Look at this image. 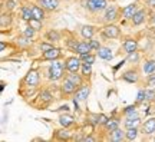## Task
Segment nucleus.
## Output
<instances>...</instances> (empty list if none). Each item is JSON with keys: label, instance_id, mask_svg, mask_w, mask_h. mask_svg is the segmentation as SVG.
I'll use <instances>...</instances> for the list:
<instances>
[{"label": "nucleus", "instance_id": "obj_1", "mask_svg": "<svg viewBox=\"0 0 155 142\" xmlns=\"http://www.w3.org/2000/svg\"><path fill=\"white\" fill-rule=\"evenodd\" d=\"M65 62H61L59 59L52 60L50 66L48 68V72H46V78L49 79L50 82H58V81H62L63 79V75H65Z\"/></svg>", "mask_w": 155, "mask_h": 142}, {"label": "nucleus", "instance_id": "obj_2", "mask_svg": "<svg viewBox=\"0 0 155 142\" xmlns=\"http://www.w3.org/2000/svg\"><path fill=\"white\" fill-rule=\"evenodd\" d=\"M102 22L105 23H114L119 19V9L116 5H108L105 10L102 12Z\"/></svg>", "mask_w": 155, "mask_h": 142}, {"label": "nucleus", "instance_id": "obj_3", "mask_svg": "<svg viewBox=\"0 0 155 142\" xmlns=\"http://www.w3.org/2000/svg\"><path fill=\"white\" fill-rule=\"evenodd\" d=\"M106 7H108V0H89L86 10L92 15H98L102 13Z\"/></svg>", "mask_w": 155, "mask_h": 142}, {"label": "nucleus", "instance_id": "obj_4", "mask_svg": "<svg viewBox=\"0 0 155 142\" xmlns=\"http://www.w3.org/2000/svg\"><path fill=\"white\" fill-rule=\"evenodd\" d=\"M102 36L106 39H118L121 36V29L114 23H106L102 29Z\"/></svg>", "mask_w": 155, "mask_h": 142}, {"label": "nucleus", "instance_id": "obj_5", "mask_svg": "<svg viewBox=\"0 0 155 142\" xmlns=\"http://www.w3.org/2000/svg\"><path fill=\"white\" fill-rule=\"evenodd\" d=\"M66 72H79L82 68V59L79 56H69L65 59Z\"/></svg>", "mask_w": 155, "mask_h": 142}, {"label": "nucleus", "instance_id": "obj_6", "mask_svg": "<svg viewBox=\"0 0 155 142\" xmlns=\"http://www.w3.org/2000/svg\"><path fill=\"white\" fill-rule=\"evenodd\" d=\"M119 79L124 81V82H127V83H138L139 82V72H138V69H135V68H134V69L125 71L121 76H119Z\"/></svg>", "mask_w": 155, "mask_h": 142}, {"label": "nucleus", "instance_id": "obj_7", "mask_svg": "<svg viewBox=\"0 0 155 142\" xmlns=\"http://www.w3.org/2000/svg\"><path fill=\"white\" fill-rule=\"evenodd\" d=\"M23 82L26 83L28 86H38L39 82H40V75H39L38 71H33V69H30V71L28 72V75L25 76V79H23Z\"/></svg>", "mask_w": 155, "mask_h": 142}, {"label": "nucleus", "instance_id": "obj_8", "mask_svg": "<svg viewBox=\"0 0 155 142\" xmlns=\"http://www.w3.org/2000/svg\"><path fill=\"white\" fill-rule=\"evenodd\" d=\"M139 125H141V118H139V115H138L137 111L132 112V114L127 115V119H125V122H124L125 129H128V128H138Z\"/></svg>", "mask_w": 155, "mask_h": 142}, {"label": "nucleus", "instance_id": "obj_9", "mask_svg": "<svg viewBox=\"0 0 155 142\" xmlns=\"http://www.w3.org/2000/svg\"><path fill=\"white\" fill-rule=\"evenodd\" d=\"M38 5L46 12H58L61 7V0H38Z\"/></svg>", "mask_w": 155, "mask_h": 142}, {"label": "nucleus", "instance_id": "obj_10", "mask_svg": "<svg viewBox=\"0 0 155 142\" xmlns=\"http://www.w3.org/2000/svg\"><path fill=\"white\" fill-rule=\"evenodd\" d=\"M89 93H91V86L83 83V85H81L78 88V91L75 92V99L78 102H85V101H88Z\"/></svg>", "mask_w": 155, "mask_h": 142}, {"label": "nucleus", "instance_id": "obj_11", "mask_svg": "<svg viewBox=\"0 0 155 142\" xmlns=\"http://www.w3.org/2000/svg\"><path fill=\"white\" fill-rule=\"evenodd\" d=\"M142 134L145 137L155 135V116H151L148 119H145V122L142 124Z\"/></svg>", "mask_w": 155, "mask_h": 142}, {"label": "nucleus", "instance_id": "obj_12", "mask_svg": "<svg viewBox=\"0 0 155 142\" xmlns=\"http://www.w3.org/2000/svg\"><path fill=\"white\" fill-rule=\"evenodd\" d=\"M78 88L73 82H71L68 78H65L63 79V82H62V86H61V92L63 93V95H75V92L78 91Z\"/></svg>", "mask_w": 155, "mask_h": 142}, {"label": "nucleus", "instance_id": "obj_13", "mask_svg": "<svg viewBox=\"0 0 155 142\" xmlns=\"http://www.w3.org/2000/svg\"><path fill=\"white\" fill-rule=\"evenodd\" d=\"M137 12H138V3L134 2V3L125 6V7L122 9V17H124L125 20H131Z\"/></svg>", "mask_w": 155, "mask_h": 142}, {"label": "nucleus", "instance_id": "obj_14", "mask_svg": "<svg viewBox=\"0 0 155 142\" xmlns=\"http://www.w3.org/2000/svg\"><path fill=\"white\" fill-rule=\"evenodd\" d=\"M73 52H76L78 55H82V53H92L94 49H92V46L89 43L88 39H85V40H79L76 45V48Z\"/></svg>", "mask_w": 155, "mask_h": 142}, {"label": "nucleus", "instance_id": "obj_15", "mask_svg": "<svg viewBox=\"0 0 155 142\" xmlns=\"http://www.w3.org/2000/svg\"><path fill=\"white\" fill-rule=\"evenodd\" d=\"M122 49L125 53H132L135 50H138V40L134 38H128L124 43H122Z\"/></svg>", "mask_w": 155, "mask_h": 142}, {"label": "nucleus", "instance_id": "obj_16", "mask_svg": "<svg viewBox=\"0 0 155 142\" xmlns=\"http://www.w3.org/2000/svg\"><path fill=\"white\" fill-rule=\"evenodd\" d=\"M147 10L145 9H138V12L134 15V17L131 19V23H132V26H141L142 23L147 20Z\"/></svg>", "mask_w": 155, "mask_h": 142}, {"label": "nucleus", "instance_id": "obj_17", "mask_svg": "<svg viewBox=\"0 0 155 142\" xmlns=\"http://www.w3.org/2000/svg\"><path fill=\"white\" fill-rule=\"evenodd\" d=\"M98 32L96 26H92V25H83L81 28V35H82L83 39H92L95 36V33Z\"/></svg>", "mask_w": 155, "mask_h": 142}, {"label": "nucleus", "instance_id": "obj_18", "mask_svg": "<svg viewBox=\"0 0 155 142\" xmlns=\"http://www.w3.org/2000/svg\"><path fill=\"white\" fill-rule=\"evenodd\" d=\"M59 58H62V52L58 48H52L50 50L42 53V59L43 60H50L52 62V60H56V59H59Z\"/></svg>", "mask_w": 155, "mask_h": 142}, {"label": "nucleus", "instance_id": "obj_19", "mask_svg": "<svg viewBox=\"0 0 155 142\" xmlns=\"http://www.w3.org/2000/svg\"><path fill=\"white\" fill-rule=\"evenodd\" d=\"M58 122H59V125L63 126V128H71V126L75 125V118H73L71 114H62L61 116H59Z\"/></svg>", "mask_w": 155, "mask_h": 142}, {"label": "nucleus", "instance_id": "obj_20", "mask_svg": "<svg viewBox=\"0 0 155 142\" xmlns=\"http://www.w3.org/2000/svg\"><path fill=\"white\" fill-rule=\"evenodd\" d=\"M55 139H59V141H69V139H72V132L69 131V128H63L62 126V129H58L55 131Z\"/></svg>", "mask_w": 155, "mask_h": 142}, {"label": "nucleus", "instance_id": "obj_21", "mask_svg": "<svg viewBox=\"0 0 155 142\" xmlns=\"http://www.w3.org/2000/svg\"><path fill=\"white\" fill-rule=\"evenodd\" d=\"M96 55L99 56V59H102V60H112L114 59V53H112L111 48H106V46H101L99 50L96 52Z\"/></svg>", "mask_w": 155, "mask_h": 142}, {"label": "nucleus", "instance_id": "obj_22", "mask_svg": "<svg viewBox=\"0 0 155 142\" xmlns=\"http://www.w3.org/2000/svg\"><path fill=\"white\" fill-rule=\"evenodd\" d=\"M71 82H73L76 86H81V85H83V75L81 73L79 75V72H68L66 73V76Z\"/></svg>", "mask_w": 155, "mask_h": 142}, {"label": "nucleus", "instance_id": "obj_23", "mask_svg": "<svg viewBox=\"0 0 155 142\" xmlns=\"http://www.w3.org/2000/svg\"><path fill=\"white\" fill-rule=\"evenodd\" d=\"M127 139V137H125V131H122L121 128H118V129H115V131L111 132V135H109V141L112 142H122Z\"/></svg>", "mask_w": 155, "mask_h": 142}, {"label": "nucleus", "instance_id": "obj_24", "mask_svg": "<svg viewBox=\"0 0 155 142\" xmlns=\"http://www.w3.org/2000/svg\"><path fill=\"white\" fill-rule=\"evenodd\" d=\"M32 7V13H33V19H38V20H43L45 17H46V13H45V9L42 6L39 5H30Z\"/></svg>", "mask_w": 155, "mask_h": 142}, {"label": "nucleus", "instance_id": "obj_25", "mask_svg": "<svg viewBox=\"0 0 155 142\" xmlns=\"http://www.w3.org/2000/svg\"><path fill=\"white\" fill-rule=\"evenodd\" d=\"M119 125H121V121L118 119V118H109V119L106 121V124L104 125V128L106 129V132H112V131H115V129H118Z\"/></svg>", "mask_w": 155, "mask_h": 142}, {"label": "nucleus", "instance_id": "obj_26", "mask_svg": "<svg viewBox=\"0 0 155 142\" xmlns=\"http://www.w3.org/2000/svg\"><path fill=\"white\" fill-rule=\"evenodd\" d=\"M20 17H22L25 22H29L30 19H33V13H32V7L28 5L22 6V9H20Z\"/></svg>", "mask_w": 155, "mask_h": 142}, {"label": "nucleus", "instance_id": "obj_27", "mask_svg": "<svg viewBox=\"0 0 155 142\" xmlns=\"http://www.w3.org/2000/svg\"><path fill=\"white\" fill-rule=\"evenodd\" d=\"M142 72L145 75H151L155 72V59H150L145 60V63L142 65Z\"/></svg>", "mask_w": 155, "mask_h": 142}, {"label": "nucleus", "instance_id": "obj_28", "mask_svg": "<svg viewBox=\"0 0 155 142\" xmlns=\"http://www.w3.org/2000/svg\"><path fill=\"white\" fill-rule=\"evenodd\" d=\"M45 38H46V40H49V42H59L61 40V33L58 32L56 29H50L49 32L45 35Z\"/></svg>", "mask_w": 155, "mask_h": 142}, {"label": "nucleus", "instance_id": "obj_29", "mask_svg": "<svg viewBox=\"0 0 155 142\" xmlns=\"http://www.w3.org/2000/svg\"><path fill=\"white\" fill-rule=\"evenodd\" d=\"M138 128H128L125 131V137H127V141H135L138 138Z\"/></svg>", "mask_w": 155, "mask_h": 142}, {"label": "nucleus", "instance_id": "obj_30", "mask_svg": "<svg viewBox=\"0 0 155 142\" xmlns=\"http://www.w3.org/2000/svg\"><path fill=\"white\" fill-rule=\"evenodd\" d=\"M39 99L42 101V102H45V104H50L52 101H53V95L49 92V91H42V92L39 93Z\"/></svg>", "mask_w": 155, "mask_h": 142}, {"label": "nucleus", "instance_id": "obj_31", "mask_svg": "<svg viewBox=\"0 0 155 142\" xmlns=\"http://www.w3.org/2000/svg\"><path fill=\"white\" fill-rule=\"evenodd\" d=\"M78 56H79V58L82 59V62H85V63L94 65V62L98 55H94V53H82V55H78Z\"/></svg>", "mask_w": 155, "mask_h": 142}, {"label": "nucleus", "instance_id": "obj_32", "mask_svg": "<svg viewBox=\"0 0 155 142\" xmlns=\"http://www.w3.org/2000/svg\"><path fill=\"white\" fill-rule=\"evenodd\" d=\"M17 45L22 46V48H28V46L32 45V39L28 38V36H25V35H22V36L17 38Z\"/></svg>", "mask_w": 155, "mask_h": 142}, {"label": "nucleus", "instance_id": "obj_33", "mask_svg": "<svg viewBox=\"0 0 155 142\" xmlns=\"http://www.w3.org/2000/svg\"><path fill=\"white\" fill-rule=\"evenodd\" d=\"M139 60H141V56H139L138 50H135V52H132V53H128L127 62H129V63H138Z\"/></svg>", "mask_w": 155, "mask_h": 142}, {"label": "nucleus", "instance_id": "obj_34", "mask_svg": "<svg viewBox=\"0 0 155 142\" xmlns=\"http://www.w3.org/2000/svg\"><path fill=\"white\" fill-rule=\"evenodd\" d=\"M81 73L83 75V78L89 76L91 73H92V65H89V63H85L82 62V68H81Z\"/></svg>", "mask_w": 155, "mask_h": 142}, {"label": "nucleus", "instance_id": "obj_35", "mask_svg": "<svg viewBox=\"0 0 155 142\" xmlns=\"http://www.w3.org/2000/svg\"><path fill=\"white\" fill-rule=\"evenodd\" d=\"M29 25L32 26V28L36 30V32H39V30H42L43 29V25H42V20H38V19H30L29 20Z\"/></svg>", "mask_w": 155, "mask_h": 142}, {"label": "nucleus", "instance_id": "obj_36", "mask_svg": "<svg viewBox=\"0 0 155 142\" xmlns=\"http://www.w3.org/2000/svg\"><path fill=\"white\" fill-rule=\"evenodd\" d=\"M152 101H155V89L147 88V92H145V102H152Z\"/></svg>", "mask_w": 155, "mask_h": 142}, {"label": "nucleus", "instance_id": "obj_37", "mask_svg": "<svg viewBox=\"0 0 155 142\" xmlns=\"http://www.w3.org/2000/svg\"><path fill=\"white\" fill-rule=\"evenodd\" d=\"M89 122L95 126H101V114H91L89 115Z\"/></svg>", "mask_w": 155, "mask_h": 142}, {"label": "nucleus", "instance_id": "obj_38", "mask_svg": "<svg viewBox=\"0 0 155 142\" xmlns=\"http://www.w3.org/2000/svg\"><path fill=\"white\" fill-rule=\"evenodd\" d=\"M12 22V15L10 12H7V13H3L2 15V28H6V25L9 26Z\"/></svg>", "mask_w": 155, "mask_h": 142}, {"label": "nucleus", "instance_id": "obj_39", "mask_svg": "<svg viewBox=\"0 0 155 142\" xmlns=\"http://www.w3.org/2000/svg\"><path fill=\"white\" fill-rule=\"evenodd\" d=\"M3 6L6 7V10L7 12H12V10H15L16 9V2L15 0H6V2H3Z\"/></svg>", "mask_w": 155, "mask_h": 142}, {"label": "nucleus", "instance_id": "obj_40", "mask_svg": "<svg viewBox=\"0 0 155 142\" xmlns=\"http://www.w3.org/2000/svg\"><path fill=\"white\" fill-rule=\"evenodd\" d=\"M22 35H25V36H28V38H30V39H33L35 35H36V30H35V29L29 25L28 28H25V30H23Z\"/></svg>", "mask_w": 155, "mask_h": 142}, {"label": "nucleus", "instance_id": "obj_41", "mask_svg": "<svg viewBox=\"0 0 155 142\" xmlns=\"http://www.w3.org/2000/svg\"><path fill=\"white\" fill-rule=\"evenodd\" d=\"M52 48H53V45H52V42H49V40H48V42H43V43L39 45V49H40V52H42V53H45V52L50 50Z\"/></svg>", "mask_w": 155, "mask_h": 142}, {"label": "nucleus", "instance_id": "obj_42", "mask_svg": "<svg viewBox=\"0 0 155 142\" xmlns=\"http://www.w3.org/2000/svg\"><path fill=\"white\" fill-rule=\"evenodd\" d=\"M145 92H147V88H142V89H139L138 95H137V104H142V102H145Z\"/></svg>", "mask_w": 155, "mask_h": 142}, {"label": "nucleus", "instance_id": "obj_43", "mask_svg": "<svg viewBox=\"0 0 155 142\" xmlns=\"http://www.w3.org/2000/svg\"><path fill=\"white\" fill-rule=\"evenodd\" d=\"M89 43H91V46H92V49H94V52H98L101 48V43H99V40H96V39H89Z\"/></svg>", "mask_w": 155, "mask_h": 142}, {"label": "nucleus", "instance_id": "obj_44", "mask_svg": "<svg viewBox=\"0 0 155 142\" xmlns=\"http://www.w3.org/2000/svg\"><path fill=\"white\" fill-rule=\"evenodd\" d=\"M137 106H138V104H135V105H129V106H127L125 109L122 111L124 112V115L127 116V115H129V114H132V112H135L137 111Z\"/></svg>", "mask_w": 155, "mask_h": 142}, {"label": "nucleus", "instance_id": "obj_45", "mask_svg": "<svg viewBox=\"0 0 155 142\" xmlns=\"http://www.w3.org/2000/svg\"><path fill=\"white\" fill-rule=\"evenodd\" d=\"M94 126L95 125H92L91 122H89V125H86L85 128H83V131H82V134H85V135H88V134H94Z\"/></svg>", "mask_w": 155, "mask_h": 142}, {"label": "nucleus", "instance_id": "obj_46", "mask_svg": "<svg viewBox=\"0 0 155 142\" xmlns=\"http://www.w3.org/2000/svg\"><path fill=\"white\" fill-rule=\"evenodd\" d=\"M147 82H148V86H154L155 85V73H151L147 78Z\"/></svg>", "mask_w": 155, "mask_h": 142}, {"label": "nucleus", "instance_id": "obj_47", "mask_svg": "<svg viewBox=\"0 0 155 142\" xmlns=\"http://www.w3.org/2000/svg\"><path fill=\"white\" fill-rule=\"evenodd\" d=\"M95 141H96V138L92 137L91 134H88V135H85V137H83V142H95Z\"/></svg>", "mask_w": 155, "mask_h": 142}, {"label": "nucleus", "instance_id": "obj_48", "mask_svg": "<svg viewBox=\"0 0 155 142\" xmlns=\"http://www.w3.org/2000/svg\"><path fill=\"white\" fill-rule=\"evenodd\" d=\"M88 2L89 0H81V6H82L83 9H86V7H88Z\"/></svg>", "mask_w": 155, "mask_h": 142}, {"label": "nucleus", "instance_id": "obj_49", "mask_svg": "<svg viewBox=\"0 0 155 142\" xmlns=\"http://www.w3.org/2000/svg\"><path fill=\"white\" fill-rule=\"evenodd\" d=\"M147 5L150 7H155V0H147Z\"/></svg>", "mask_w": 155, "mask_h": 142}, {"label": "nucleus", "instance_id": "obj_50", "mask_svg": "<svg viewBox=\"0 0 155 142\" xmlns=\"http://www.w3.org/2000/svg\"><path fill=\"white\" fill-rule=\"evenodd\" d=\"M0 50H2V52H5L6 50V43L5 42H0Z\"/></svg>", "mask_w": 155, "mask_h": 142}, {"label": "nucleus", "instance_id": "obj_51", "mask_svg": "<svg viewBox=\"0 0 155 142\" xmlns=\"http://www.w3.org/2000/svg\"><path fill=\"white\" fill-rule=\"evenodd\" d=\"M152 23H154V26H155V16H154V19H152Z\"/></svg>", "mask_w": 155, "mask_h": 142}, {"label": "nucleus", "instance_id": "obj_52", "mask_svg": "<svg viewBox=\"0 0 155 142\" xmlns=\"http://www.w3.org/2000/svg\"><path fill=\"white\" fill-rule=\"evenodd\" d=\"M2 2H6V0H2Z\"/></svg>", "mask_w": 155, "mask_h": 142}]
</instances>
